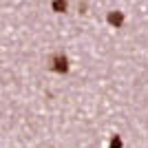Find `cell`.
I'll use <instances>...</instances> for the list:
<instances>
[{
	"mask_svg": "<svg viewBox=\"0 0 148 148\" xmlns=\"http://www.w3.org/2000/svg\"><path fill=\"white\" fill-rule=\"evenodd\" d=\"M51 71H56V73H69V58L64 53L51 56Z\"/></svg>",
	"mask_w": 148,
	"mask_h": 148,
	"instance_id": "1",
	"label": "cell"
},
{
	"mask_svg": "<svg viewBox=\"0 0 148 148\" xmlns=\"http://www.w3.org/2000/svg\"><path fill=\"white\" fill-rule=\"evenodd\" d=\"M106 20H108V25H113L115 29H119V27L124 25V13L122 11H111L106 16Z\"/></svg>",
	"mask_w": 148,
	"mask_h": 148,
	"instance_id": "2",
	"label": "cell"
},
{
	"mask_svg": "<svg viewBox=\"0 0 148 148\" xmlns=\"http://www.w3.org/2000/svg\"><path fill=\"white\" fill-rule=\"evenodd\" d=\"M51 9H53L56 13H66L69 2H66V0H53V2H51Z\"/></svg>",
	"mask_w": 148,
	"mask_h": 148,
	"instance_id": "3",
	"label": "cell"
},
{
	"mask_svg": "<svg viewBox=\"0 0 148 148\" xmlns=\"http://www.w3.org/2000/svg\"><path fill=\"white\" fill-rule=\"evenodd\" d=\"M111 148H122V137H119V135L111 137Z\"/></svg>",
	"mask_w": 148,
	"mask_h": 148,
	"instance_id": "4",
	"label": "cell"
}]
</instances>
